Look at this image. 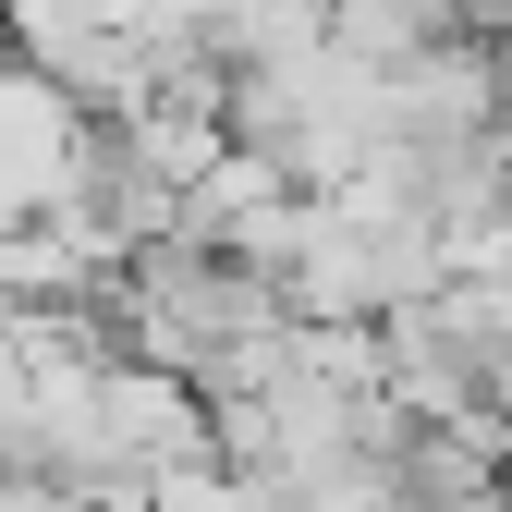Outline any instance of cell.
Returning a JSON list of instances; mask_svg holds the SVG:
<instances>
[{
  "mask_svg": "<svg viewBox=\"0 0 512 512\" xmlns=\"http://www.w3.org/2000/svg\"><path fill=\"white\" fill-rule=\"evenodd\" d=\"M0 512H98L74 476H0Z\"/></svg>",
  "mask_w": 512,
  "mask_h": 512,
  "instance_id": "2",
  "label": "cell"
},
{
  "mask_svg": "<svg viewBox=\"0 0 512 512\" xmlns=\"http://www.w3.org/2000/svg\"><path fill=\"white\" fill-rule=\"evenodd\" d=\"M86 171H98V110L49 74V61H0V232L13 220H49V208H74L86 196Z\"/></svg>",
  "mask_w": 512,
  "mask_h": 512,
  "instance_id": "1",
  "label": "cell"
},
{
  "mask_svg": "<svg viewBox=\"0 0 512 512\" xmlns=\"http://www.w3.org/2000/svg\"><path fill=\"white\" fill-rule=\"evenodd\" d=\"M452 13H464V25H512V0H452Z\"/></svg>",
  "mask_w": 512,
  "mask_h": 512,
  "instance_id": "3",
  "label": "cell"
}]
</instances>
